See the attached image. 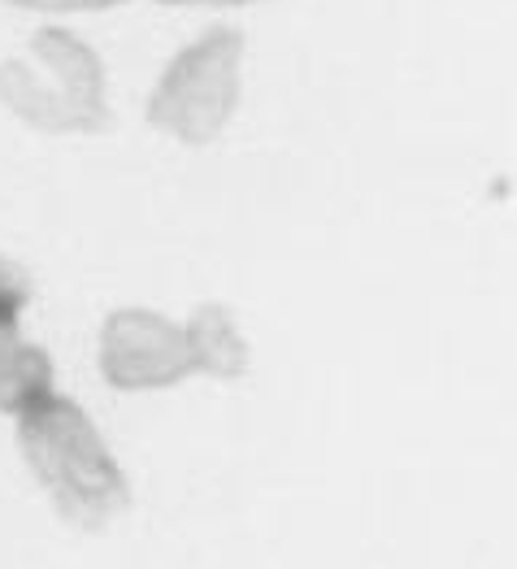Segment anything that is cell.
I'll return each instance as SVG.
<instances>
[{"label": "cell", "instance_id": "cell-1", "mask_svg": "<svg viewBox=\"0 0 517 569\" xmlns=\"http://www.w3.org/2000/svg\"><path fill=\"white\" fill-rule=\"evenodd\" d=\"M18 448L66 522L100 530L127 513V475L74 400L52 391L36 409H27L18 418Z\"/></svg>", "mask_w": 517, "mask_h": 569}, {"label": "cell", "instance_id": "cell-2", "mask_svg": "<svg viewBox=\"0 0 517 569\" xmlns=\"http://www.w3.org/2000/svg\"><path fill=\"white\" fill-rule=\"evenodd\" d=\"M0 100L27 127L48 136L109 127L105 66L96 48L57 27L31 36V44L22 52L0 61Z\"/></svg>", "mask_w": 517, "mask_h": 569}, {"label": "cell", "instance_id": "cell-3", "mask_svg": "<svg viewBox=\"0 0 517 569\" xmlns=\"http://www.w3.org/2000/svg\"><path fill=\"white\" fill-rule=\"evenodd\" d=\"M239 61L243 36L231 27L191 40L148 96V122L183 143L218 140L239 104Z\"/></svg>", "mask_w": 517, "mask_h": 569}, {"label": "cell", "instance_id": "cell-4", "mask_svg": "<svg viewBox=\"0 0 517 569\" xmlns=\"http://www.w3.org/2000/svg\"><path fill=\"white\" fill-rule=\"evenodd\" d=\"M100 375L118 391L175 387L196 375L188 335L152 309H118L100 331Z\"/></svg>", "mask_w": 517, "mask_h": 569}, {"label": "cell", "instance_id": "cell-5", "mask_svg": "<svg viewBox=\"0 0 517 569\" xmlns=\"http://www.w3.org/2000/svg\"><path fill=\"white\" fill-rule=\"evenodd\" d=\"M183 335H188L191 370L213 375V379H239L248 370V343L222 305H200Z\"/></svg>", "mask_w": 517, "mask_h": 569}, {"label": "cell", "instance_id": "cell-6", "mask_svg": "<svg viewBox=\"0 0 517 569\" xmlns=\"http://www.w3.org/2000/svg\"><path fill=\"white\" fill-rule=\"evenodd\" d=\"M52 391H57V382H52V361H48V352L36 348V343H22V339H18V343L0 357V413L22 418L27 409H36Z\"/></svg>", "mask_w": 517, "mask_h": 569}, {"label": "cell", "instance_id": "cell-7", "mask_svg": "<svg viewBox=\"0 0 517 569\" xmlns=\"http://www.w3.org/2000/svg\"><path fill=\"white\" fill-rule=\"evenodd\" d=\"M27 300H31V283H27L22 266H13L9 257H0V318L18 322L22 309H27Z\"/></svg>", "mask_w": 517, "mask_h": 569}, {"label": "cell", "instance_id": "cell-8", "mask_svg": "<svg viewBox=\"0 0 517 569\" xmlns=\"http://www.w3.org/2000/svg\"><path fill=\"white\" fill-rule=\"evenodd\" d=\"M18 9H36V13H83V9H113L122 0H9Z\"/></svg>", "mask_w": 517, "mask_h": 569}, {"label": "cell", "instance_id": "cell-9", "mask_svg": "<svg viewBox=\"0 0 517 569\" xmlns=\"http://www.w3.org/2000/svg\"><path fill=\"white\" fill-rule=\"evenodd\" d=\"M18 343V322H9V318H0V357L9 352Z\"/></svg>", "mask_w": 517, "mask_h": 569}, {"label": "cell", "instance_id": "cell-10", "mask_svg": "<svg viewBox=\"0 0 517 569\" xmlns=\"http://www.w3.org/2000/svg\"><path fill=\"white\" fill-rule=\"evenodd\" d=\"M166 4H257V0H166Z\"/></svg>", "mask_w": 517, "mask_h": 569}]
</instances>
